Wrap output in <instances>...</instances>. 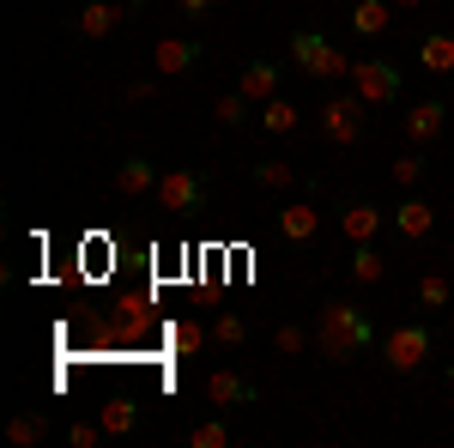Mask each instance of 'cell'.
Wrapping results in <instances>:
<instances>
[{
  "mask_svg": "<svg viewBox=\"0 0 454 448\" xmlns=\"http://www.w3.org/2000/svg\"><path fill=\"white\" fill-rule=\"evenodd\" d=\"M315 345H321L327 364H351V358H364L376 345V321L357 303H346V297H327V310L315 321Z\"/></svg>",
  "mask_w": 454,
  "mask_h": 448,
  "instance_id": "cell-1",
  "label": "cell"
},
{
  "mask_svg": "<svg viewBox=\"0 0 454 448\" xmlns=\"http://www.w3.org/2000/svg\"><path fill=\"white\" fill-rule=\"evenodd\" d=\"M207 194H212V182L200 170H188V164L164 170V176H158V188H152V200H158L164 218H200V212H207Z\"/></svg>",
  "mask_w": 454,
  "mask_h": 448,
  "instance_id": "cell-2",
  "label": "cell"
},
{
  "mask_svg": "<svg viewBox=\"0 0 454 448\" xmlns=\"http://www.w3.org/2000/svg\"><path fill=\"white\" fill-rule=\"evenodd\" d=\"M291 67L309 73V79H351V55L340 43H327L321 31L297 25V31H291Z\"/></svg>",
  "mask_w": 454,
  "mask_h": 448,
  "instance_id": "cell-3",
  "label": "cell"
},
{
  "mask_svg": "<svg viewBox=\"0 0 454 448\" xmlns=\"http://www.w3.org/2000/svg\"><path fill=\"white\" fill-rule=\"evenodd\" d=\"M430 351H436L430 327H424V321H400V327H387V340H382V364L394 376H412V370H424Z\"/></svg>",
  "mask_w": 454,
  "mask_h": 448,
  "instance_id": "cell-4",
  "label": "cell"
},
{
  "mask_svg": "<svg viewBox=\"0 0 454 448\" xmlns=\"http://www.w3.org/2000/svg\"><path fill=\"white\" fill-rule=\"evenodd\" d=\"M364 98L357 91H346V98H327V104L315 109L321 115V134H327V145H357L364 139Z\"/></svg>",
  "mask_w": 454,
  "mask_h": 448,
  "instance_id": "cell-5",
  "label": "cell"
},
{
  "mask_svg": "<svg viewBox=\"0 0 454 448\" xmlns=\"http://www.w3.org/2000/svg\"><path fill=\"white\" fill-rule=\"evenodd\" d=\"M351 91L364 98L370 109H382V104H400V67L394 61H351Z\"/></svg>",
  "mask_w": 454,
  "mask_h": 448,
  "instance_id": "cell-6",
  "label": "cell"
},
{
  "mask_svg": "<svg viewBox=\"0 0 454 448\" xmlns=\"http://www.w3.org/2000/svg\"><path fill=\"white\" fill-rule=\"evenodd\" d=\"M121 19H134V6H121V0H85V12L73 19V31L85 36V43H104Z\"/></svg>",
  "mask_w": 454,
  "mask_h": 448,
  "instance_id": "cell-7",
  "label": "cell"
},
{
  "mask_svg": "<svg viewBox=\"0 0 454 448\" xmlns=\"http://www.w3.org/2000/svg\"><path fill=\"white\" fill-rule=\"evenodd\" d=\"M207 49L194 43V36H158L152 43V67L164 73V79H176V73H194V61H200Z\"/></svg>",
  "mask_w": 454,
  "mask_h": 448,
  "instance_id": "cell-8",
  "label": "cell"
},
{
  "mask_svg": "<svg viewBox=\"0 0 454 448\" xmlns=\"http://www.w3.org/2000/svg\"><path fill=\"white\" fill-rule=\"evenodd\" d=\"M273 231H279V242H315V231H321V207H315V200H285L279 218H273Z\"/></svg>",
  "mask_w": 454,
  "mask_h": 448,
  "instance_id": "cell-9",
  "label": "cell"
},
{
  "mask_svg": "<svg viewBox=\"0 0 454 448\" xmlns=\"http://www.w3.org/2000/svg\"><path fill=\"white\" fill-rule=\"evenodd\" d=\"M400 128H406V139H412V145H430V139L449 128V104H442V98H424V104L406 109V122H400Z\"/></svg>",
  "mask_w": 454,
  "mask_h": 448,
  "instance_id": "cell-10",
  "label": "cell"
},
{
  "mask_svg": "<svg viewBox=\"0 0 454 448\" xmlns=\"http://www.w3.org/2000/svg\"><path fill=\"white\" fill-rule=\"evenodd\" d=\"M387 218H394V231H400L406 242H424L430 231H436V207H430V200H419V194H406V200L387 212Z\"/></svg>",
  "mask_w": 454,
  "mask_h": 448,
  "instance_id": "cell-11",
  "label": "cell"
},
{
  "mask_svg": "<svg viewBox=\"0 0 454 448\" xmlns=\"http://www.w3.org/2000/svg\"><path fill=\"white\" fill-rule=\"evenodd\" d=\"M382 218L387 212L376 207V200H346V207H340V231H346V242H376Z\"/></svg>",
  "mask_w": 454,
  "mask_h": 448,
  "instance_id": "cell-12",
  "label": "cell"
},
{
  "mask_svg": "<svg viewBox=\"0 0 454 448\" xmlns=\"http://www.w3.org/2000/svg\"><path fill=\"white\" fill-rule=\"evenodd\" d=\"M279 73H285L279 61H248V67H243V79H237V91H243L248 104L261 109L267 98H279Z\"/></svg>",
  "mask_w": 454,
  "mask_h": 448,
  "instance_id": "cell-13",
  "label": "cell"
},
{
  "mask_svg": "<svg viewBox=\"0 0 454 448\" xmlns=\"http://www.w3.org/2000/svg\"><path fill=\"white\" fill-rule=\"evenodd\" d=\"M158 164H152V158H140V152H134V158H121V170H115V194H128V200H140V194H152V188H158Z\"/></svg>",
  "mask_w": 454,
  "mask_h": 448,
  "instance_id": "cell-14",
  "label": "cell"
},
{
  "mask_svg": "<svg viewBox=\"0 0 454 448\" xmlns=\"http://www.w3.org/2000/svg\"><path fill=\"white\" fill-rule=\"evenodd\" d=\"M346 25H351L357 36H382L387 25H394V0H351Z\"/></svg>",
  "mask_w": 454,
  "mask_h": 448,
  "instance_id": "cell-15",
  "label": "cell"
},
{
  "mask_svg": "<svg viewBox=\"0 0 454 448\" xmlns=\"http://www.w3.org/2000/svg\"><path fill=\"white\" fill-rule=\"evenodd\" d=\"M98 424H104L109 436H134V430H140V400H134V394L104 400V406H98Z\"/></svg>",
  "mask_w": 454,
  "mask_h": 448,
  "instance_id": "cell-16",
  "label": "cell"
},
{
  "mask_svg": "<svg viewBox=\"0 0 454 448\" xmlns=\"http://www.w3.org/2000/svg\"><path fill=\"white\" fill-rule=\"evenodd\" d=\"M419 67L430 73V79H449V73H454V36L449 31L419 36Z\"/></svg>",
  "mask_w": 454,
  "mask_h": 448,
  "instance_id": "cell-17",
  "label": "cell"
},
{
  "mask_svg": "<svg viewBox=\"0 0 454 448\" xmlns=\"http://www.w3.org/2000/svg\"><path fill=\"white\" fill-rule=\"evenodd\" d=\"M346 273H351V285H382V279H387L382 248H376V242H351V261H346Z\"/></svg>",
  "mask_w": 454,
  "mask_h": 448,
  "instance_id": "cell-18",
  "label": "cell"
},
{
  "mask_svg": "<svg viewBox=\"0 0 454 448\" xmlns=\"http://www.w3.org/2000/svg\"><path fill=\"white\" fill-rule=\"evenodd\" d=\"M207 400L231 413V406H243V400H254V388H248V381L237 376V370H212V376H207Z\"/></svg>",
  "mask_w": 454,
  "mask_h": 448,
  "instance_id": "cell-19",
  "label": "cell"
},
{
  "mask_svg": "<svg viewBox=\"0 0 454 448\" xmlns=\"http://www.w3.org/2000/svg\"><path fill=\"white\" fill-rule=\"evenodd\" d=\"M254 122H261L267 134L279 139V134H297V122H303V109H297V104H291V98L279 91V98H267V104L254 109Z\"/></svg>",
  "mask_w": 454,
  "mask_h": 448,
  "instance_id": "cell-20",
  "label": "cell"
},
{
  "mask_svg": "<svg viewBox=\"0 0 454 448\" xmlns=\"http://www.w3.org/2000/svg\"><path fill=\"white\" fill-rule=\"evenodd\" d=\"M248 182H254V188H267V194H285V188L297 182V170L279 164V158H254V164H248Z\"/></svg>",
  "mask_w": 454,
  "mask_h": 448,
  "instance_id": "cell-21",
  "label": "cell"
},
{
  "mask_svg": "<svg viewBox=\"0 0 454 448\" xmlns=\"http://www.w3.org/2000/svg\"><path fill=\"white\" fill-rule=\"evenodd\" d=\"M43 436H49V418L43 413H12L6 418V443L12 448H36Z\"/></svg>",
  "mask_w": 454,
  "mask_h": 448,
  "instance_id": "cell-22",
  "label": "cell"
},
{
  "mask_svg": "<svg viewBox=\"0 0 454 448\" xmlns=\"http://www.w3.org/2000/svg\"><path fill=\"white\" fill-rule=\"evenodd\" d=\"M188 448H231V424L224 418H200V424H188Z\"/></svg>",
  "mask_w": 454,
  "mask_h": 448,
  "instance_id": "cell-23",
  "label": "cell"
},
{
  "mask_svg": "<svg viewBox=\"0 0 454 448\" xmlns=\"http://www.w3.org/2000/svg\"><path fill=\"white\" fill-rule=\"evenodd\" d=\"M449 303H454L449 273H419V310H449Z\"/></svg>",
  "mask_w": 454,
  "mask_h": 448,
  "instance_id": "cell-24",
  "label": "cell"
},
{
  "mask_svg": "<svg viewBox=\"0 0 454 448\" xmlns=\"http://www.w3.org/2000/svg\"><path fill=\"white\" fill-rule=\"evenodd\" d=\"M424 170H430V164H424V152H400V158L387 164V176H394V188H406V194H412V188L424 182Z\"/></svg>",
  "mask_w": 454,
  "mask_h": 448,
  "instance_id": "cell-25",
  "label": "cell"
},
{
  "mask_svg": "<svg viewBox=\"0 0 454 448\" xmlns=\"http://www.w3.org/2000/svg\"><path fill=\"white\" fill-rule=\"evenodd\" d=\"M212 340L224 345V351H237V345L248 340V321L237 310H224V315H212Z\"/></svg>",
  "mask_w": 454,
  "mask_h": 448,
  "instance_id": "cell-26",
  "label": "cell"
},
{
  "mask_svg": "<svg viewBox=\"0 0 454 448\" xmlns=\"http://www.w3.org/2000/svg\"><path fill=\"white\" fill-rule=\"evenodd\" d=\"M248 109H254V104H248L243 91H224V98L212 104V122H218V128H243V122H248Z\"/></svg>",
  "mask_w": 454,
  "mask_h": 448,
  "instance_id": "cell-27",
  "label": "cell"
},
{
  "mask_svg": "<svg viewBox=\"0 0 454 448\" xmlns=\"http://www.w3.org/2000/svg\"><path fill=\"white\" fill-rule=\"evenodd\" d=\"M207 340H212V327H200V321H176V327H170V345L182 351V358H194Z\"/></svg>",
  "mask_w": 454,
  "mask_h": 448,
  "instance_id": "cell-28",
  "label": "cell"
},
{
  "mask_svg": "<svg viewBox=\"0 0 454 448\" xmlns=\"http://www.w3.org/2000/svg\"><path fill=\"white\" fill-rule=\"evenodd\" d=\"M303 345H309V334H303L297 321H279V334H273V351H279V358H303Z\"/></svg>",
  "mask_w": 454,
  "mask_h": 448,
  "instance_id": "cell-29",
  "label": "cell"
},
{
  "mask_svg": "<svg viewBox=\"0 0 454 448\" xmlns=\"http://www.w3.org/2000/svg\"><path fill=\"white\" fill-rule=\"evenodd\" d=\"M104 436H109L104 424H85V418H79V424H67V448H98Z\"/></svg>",
  "mask_w": 454,
  "mask_h": 448,
  "instance_id": "cell-30",
  "label": "cell"
},
{
  "mask_svg": "<svg viewBox=\"0 0 454 448\" xmlns=\"http://www.w3.org/2000/svg\"><path fill=\"white\" fill-rule=\"evenodd\" d=\"M158 98V79H128V104H152Z\"/></svg>",
  "mask_w": 454,
  "mask_h": 448,
  "instance_id": "cell-31",
  "label": "cell"
},
{
  "mask_svg": "<svg viewBox=\"0 0 454 448\" xmlns=\"http://www.w3.org/2000/svg\"><path fill=\"white\" fill-rule=\"evenodd\" d=\"M176 6H182L188 19H207V12H212V6H218V0H176Z\"/></svg>",
  "mask_w": 454,
  "mask_h": 448,
  "instance_id": "cell-32",
  "label": "cell"
},
{
  "mask_svg": "<svg viewBox=\"0 0 454 448\" xmlns=\"http://www.w3.org/2000/svg\"><path fill=\"white\" fill-rule=\"evenodd\" d=\"M424 0H394V12H419Z\"/></svg>",
  "mask_w": 454,
  "mask_h": 448,
  "instance_id": "cell-33",
  "label": "cell"
},
{
  "mask_svg": "<svg viewBox=\"0 0 454 448\" xmlns=\"http://www.w3.org/2000/svg\"><path fill=\"white\" fill-rule=\"evenodd\" d=\"M449 381H454V358H449Z\"/></svg>",
  "mask_w": 454,
  "mask_h": 448,
  "instance_id": "cell-34",
  "label": "cell"
}]
</instances>
